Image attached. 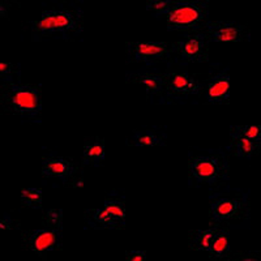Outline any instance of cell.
<instances>
[{
  "mask_svg": "<svg viewBox=\"0 0 261 261\" xmlns=\"http://www.w3.org/2000/svg\"><path fill=\"white\" fill-rule=\"evenodd\" d=\"M81 29L80 11H68V9H48L41 15V18L34 22L33 37L41 39L45 37L60 36L67 37L68 34L79 32Z\"/></svg>",
  "mask_w": 261,
  "mask_h": 261,
  "instance_id": "cell-1",
  "label": "cell"
},
{
  "mask_svg": "<svg viewBox=\"0 0 261 261\" xmlns=\"http://www.w3.org/2000/svg\"><path fill=\"white\" fill-rule=\"evenodd\" d=\"M7 111L18 116H34L41 111V90L38 86L11 85L2 97Z\"/></svg>",
  "mask_w": 261,
  "mask_h": 261,
  "instance_id": "cell-2",
  "label": "cell"
},
{
  "mask_svg": "<svg viewBox=\"0 0 261 261\" xmlns=\"http://www.w3.org/2000/svg\"><path fill=\"white\" fill-rule=\"evenodd\" d=\"M208 8L196 2H178L172 3L166 15L169 30H195L206 24Z\"/></svg>",
  "mask_w": 261,
  "mask_h": 261,
  "instance_id": "cell-3",
  "label": "cell"
},
{
  "mask_svg": "<svg viewBox=\"0 0 261 261\" xmlns=\"http://www.w3.org/2000/svg\"><path fill=\"white\" fill-rule=\"evenodd\" d=\"M191 178L197 183H214L226 178L228 172L227 162L222 157H195L188 163Z\"/></svg>",
  "mask_w": 261,
  "mask_h": 261,
  "instance_id": "cell-4",
  "label": "cell"
},
{
  "mask_svg": "<svg viewBox=\"0 0 261 261\" xmlns=\"http://www.w3.org/2000/svg\"><path fill=\"white\" fill-rule=\"evenodd\" d=\"M24 246L33 252L43 256L46 252L55 251L59 248L60 244V230L54 228H42V230H33L22 234Z\"/></svg>",
  "mask_w": 261,
  "mask_h": 261,
  "instance_id": "cell-5",
  "label": "cell"
},
{
  "mask_svg": "<svg viewBox=\"0 0 261 261\" xmlns=\"http://www.w3.org/2000/svg\"><path fill=\"white\" fill-rule=\"evenodd\" d=\"M128 54L136 62L153 63L169 57V45L166 42H136L127 43Z\"/></svg>",
  "mask_w": 261,
  "mask_h": 261,
  "instance_id": "cell-6",
  "label": "cell"
},
{
  "mask_svg": "<svg viewBox=\"0 0 261 261\" xmlns=\"http://www.w3.org/2000/svg\"><path fill=\"white\" fill-rule=\"evenodd\" d=\"M176 51L181 58L190 62H206L209 59L208 38L202 34L187 36L176 43Z\"/></svg>",
  "mask_w": 261,
  "mask_h": 261,
  "instance_id": "cell-7",
  "label": "cell"
},
{
  "mask_svg": "<svg viewBox=\"0 0 261 261\" xmlns=\"http://www.w3.org/2000/svg\"><path fill=\"white\" fill-rule=\"evenodd\" d=\"M246 214V202L237 199H228V197H221L211 204V216L212 220L216 222H223V221L241 218Z\"/></svg>",
  "mask_w": 261,
  "mask_h": 261,
  "instance_id": "cell-8",
  "label": "cell"
},
{
  "mask_svg": "<svg viewBox=\"0 0 261 261\" xmlns=\"http://www.w3.org/2000/svg\"><path fill=\"white\" fill-rule=\"evenodd\" d=\"M165 79H166V89L174 94L188 95L197 93L200 89L197 80L183 69H174L165 74Z\"/></svg>",
  "mask_w": 261,
  "mask_h": 261,
  "instance_id": "cell-9",
  "label": "cell"
},
{
  "mask_svg": "<svg viewBox=\"0 0 261 261\" xmlns=\"http://www.w3.org/2000/svg\"><path fill=\"white\" fill-rule=\"evenodd\" d=\"M246 38V28L234 22H213L208 25V39L213 42H241Z\"/></svg>",
  "mask_w": 261,
  "mask_h": 261,
  "instance_id": "cell-10",
  "label": "cell"
},
{
  "mask_svg": "<svg viewBox=\"0 0 261 261\" xmlns=\"http://www.w3.org/2000/svg\"><path fill=\"white\" fill-rule=\"evenodd\" d=\"M76 172V166L65 158H46L42 163V174L48 178H58L67 181Z\"/></svg>",
  "mask_w": 261,
  "mask_h": 261,
  "instance_id": "cell-11",
  "label": "cell"
},
{
  "mask_svg": "<svg viewBox=\"0 0 261 261\" xmlns=\"http://www.w3.org/2000/svg\"><path fill=\"white\" fill-rule=\"evenodd\" d=\"M208 101L214 103H223L230 98V77L228 74L221 73L212 80L208 86Z\"/></svg>",
  "mask_w": 261,
  "mask_h": 261,
  "instance_id": "cell-12",
  "label": "cell"
},
{
  "mask_svg": "<svg viewBox=\"0 0 261 261\" xmlns=\"http://www.w3.org/2000/svg\"><path fill=\"white\" fill-rule=\"evenodd\" d=\"M132 83L143 84L145 86L146 92L150 93V94H157V93L162 92L163 89H166V79H165V74H155V73H141L136 77L130 79Z\"/></svg>",
  "mask_w": 261,
  "mask_h": 261,
  "instance_id": "cell-13",
  "label": "cell"
},
{
  "mask_svg": "<svg viewBox=\"0 0 261 261\" xmlns=\"http://www.w3.org/2000/svg\"><path fill=\"white\" fill-rule=\"evenodd\" d=\"M260 144L257 141L248 139V137L243 136V135L235 132L232 135V145H234L235 154L241 158H249L255 153H257L260 149Z\"/></svg>",
  "mask_w": 261,
  "mask_h": 261,
  "instance_id": "cell-14",
  "label": "cell"
},
{
  "mask_svg": "<svg viewBox=\"0 0 261 261\" xmlns=\"http://www.w3.org/2000/svg\"><path fill=\"white\" fill-rule=\"evenodd\" d=\"M84 165H98L105 160V143L103 140L95 139L84 145L83 151Z\"/></svg>",
  "mask_w": 261,
  "mask_h": 261,
  "instance_id": "cell-15",
  "label": "cell"
},
{
  "mask_svg": "<svg viewBox=\"0 0 261 261\" xmlns=\"http://www.w3.org/2000/svg\"><path fill=\"white\" fill-rule=\"evenodd\" d=\"M228 251H230V234L225 228L217 230L212 239L209 253L216 258H222L227 255Z\"/></svg>",
  "mask_w": 261,
  "mask_h": 261,
  "instance_id": "cell-16",
  "label": "cell"
},
{
  "mask_svg": "<svg viewBox=\"0 0 261 261\" xmlns=\"http://www.w3.org/2000/svg\"><path fill=\"white\" fill-rule=\"evenodd\" d=\"M216 231L217 228H208V230L196 231L190 241L191 248L196 249V251H205V252H209L212 239H213Z\"/></svg>",
  "mask_w": 261,
  "mask_h": 261,
  "instance_id": "cell-17",
  "label": "cell"
},
{
  "mask_svg": "<svg viewBox=\"0 0 261 261\" xmlns=\"http://www.w3.org/2000/svg\"><path fill=\"white\" fill-rule=\"evenodd\" d=\"M134 145L136 146H157L165 145L162 136L154 130H141L134 135Z\"/></svg>",
  "mask_w": 261,
  "mask_h": 261,
  "instance_id": "cell-18",
  "label": "cell"
},
{
  "mask_svg": "<svg viewBox=\"0 0 261 261\" xmlns=\"http://www.w3.org/2000/svg\"><path fill=\"white\" fill-rule=\"evenodd\" d=\"M90 213H92L93 220L95 221V223L101 225L102 227L116 228L123 226L122 223H119L118 221H116L110 213H109V211H107L105 206L101 209H93V211H90Z\"/></svg>",
  "mask_w": 261,
  "mask_h": 261,
  "instance_id": "cell-19",
  "label": "cell"
},
{
  "mask_svg": "<svg viewBox=\"0 0 261 261\" xmlns=\"http://www.w3.org/2000/svg\"><path fill=\"white\" fill-rule=\"evenodd\" d=\"M21 202L28 208H41L42 190L41 188H24L21 191Z\"/></svg>",
  "mask_w": 261,
  "mask_h": 261,
  "instance_id": "cell-20",
  "label": "cell"
},
{
  "mask_svg": "<svg viewBox=\"0 0 261 261\" xmlns=\"http://www.w3.org/2000/svg\"><path fill=\"white\" fill-rule=\"evenodd\" d=\"M63 221V211L62 209H50L43 214L42 222L47 228L54 230H60Z\"/></svg>",
  "mask_w": 261,
  "mask_h": 261,
  "instance_id": "cell-21",
  "label": "cell"
},
{
  "mask_svg": "<svg viewBox=\"0 0 261 261\" xmlns=\"http://www.w3.org/2000/svg\"><path fill=\"white\" fill-rule=\"evenodd\" d=\"M103 206L109 211V213H110L119 223L124 225L125 208L124 204H123L122 201H118V200H106Z\"/></svg>",
  "mask_w": 261,
  "mask_h": 261,
  "instance_id": "cell-22",
  "label": "cell"
},
{
  "mask_svg": "<svg viewBox=\"0 0 261 261\" xmlns=\"http://www.w3.org/2000/svg\"><path fill=\"white\" fill-rule=\"evenodd\" d=\"M172 6L170 0H149L146 3V11L154 13L155 16H166Z\"/></svg>",
  "mask_w": 261,
  "mask_h": 261,
  "instance_id": "cell-23",
  "label": "cell"
},
{
  "mask_svg": "<svg viewBox=\"0 0 261 261\" xmlns=\"http://www.w3.org/2000/svg\"><path fill=\"white\" fill-rule=\"evenodd\" d=\"M235 132L243 135V136L248 137V139L253 140L261 143V125H243V127H237Z\"/></svg>",
  "mask_w": 261,
  "mask_h": 261,
  "instance_id": "cell-24",
  "label": "cell"
},
{
  "mask_svg": "<svg viewBox=\"0 0 261 261\" xmlns=\"http://www.w3.org/2000/svg\"><path fill=\"white\" fill-rule=\"evenodd\" d=\"M16 72L15 65L11 64V63H0V74H2V77L3 80H12L13 73Z\"/></svg>",
  "mask_w": 261,
  "mask_h": 261,
  "instance_id": "cell-25",
  "label": "cell"
},
{
  "mask_svg": "<svg viewBox=\"0 0 261 261\" xmlns=\"http://www.w3.org/2000/svg\"><path fill=\"white\" fill-rule=\"evenodd\" d=\"M145 258V251H128L127 252V260L129 261H143Z\"/></svg>",
  "mask_w": 261,
  "mask_h": 261,
  "instance_id": "cell-26",
  "label": "cell"
},
{
  "mask_svg": "<svg viewBox=\"0 0 261 261\" xmlns=\"http://www.w3.org/2000/svg\"><path fill=\"white\" fill-rule=\"evenodd\" d=\"M13 227H15V222H13L8 216H6L3 220L0 221V228H2V230H4V228H6V230H11V228Z\"/></svg>",
  "mask_w": 261,
  "mask_h": 261,
  "instance_id": "cell-27",
  "label": "cell"
}]
</instances>
